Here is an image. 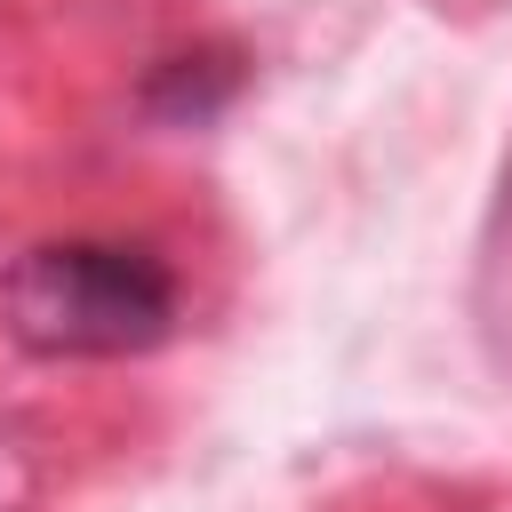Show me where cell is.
I'll return each mask as SVG.
<instances>
[{
  "label": "cell",
  "instance_id": "1",
  "mask_svg": "<svg viewBox=\"0 0 512 512\" xmlns=\"http://www.w3.org/2000/svg\"><path fill=\"white\" fill-rule=\"evenodd\" d=\"M0 320L48 360L152 352L176 328V272L136 240H40L8 264Z\"/></svg>",
  "mask_w": 512,
  "mask_h": 512
}]
</instances>
